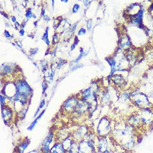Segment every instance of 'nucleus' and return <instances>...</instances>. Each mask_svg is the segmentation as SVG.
<instances>
[{
    "mask_svg": "<svg viewBox=\"0 0 153 153\" xmlns=\"http://www.w3.org/2000/svg\"><path fill=\"white\" fill-rule=\"evenodd\" d=\"M75 44H74V45H72V46H71V50H74V49H75Z\"/></svg>",
    "mask_w": 153,
    "mask_h": 153,
    "instance_id": "38",
    "label": "nucleus"
},
{
    "mask_svg": "<svg viewBox=\"0 0 153 153\" xmlns=\"http://www.w3.org/2000/svg\"><path fill=\"white\" fill-rule=\"evenodd\" d=\"M26 17L29 19V18H30L32 16V13L31 12V11L30 10H28L27 11V12H26Z\"/></svg>",
    "mask_w": 153,
    "mask_h": 153,
    "instance_id": "24",
    "label": "nucleus"
},
{
    "mask_svg": "<svg viewBox=\"0 0 153 153\" xmlns=\"http://www.w3.org/2000/svg\"><path fill=\"white\" fill-rule=\"evenodd\" d=\"M86 33V30L85 29H83V28H81L79 31V32H78V35H83L85 34V33Z\"/></svg>",
    "mask_w": 153,
    "mask_h": 153,
    "instance_id": "26",
    "label": "nucleus"
},
{
    "mask_svg": "<svg viewBox=\"0 0 153 153\" xmlns=\"http://www.w3.org/2000/svg\"><path fill=\"white\" fill-rule=\"evenodd\" d=\"M90 104L88 101L85 100H81V101L78 103L77 106L75 110V113L77 114H83L85 113L90 110Z\"/></svg>",
    "mask_w": 153,
    "mask_h": 153,
    "instance_id": "8",
    "label": "nucleus"
},
{
    "mask_svg": "<svg viewBox=\"0 0 153 153\" xmlns=\"http://www.w3.org/2000/svg\"><path fill=\"white\" fill-rule=\"evenodd\" d=\"M66 153H79V149H78V143L75 142L71 148L68 151H67Z\"/></svg>",
    "mask_w": 153,
    "mask_h": 153,
    "instance_id": "16",
    "label": "nucleus"
},
{
    "mask_svg": "<svg viewBox=\"0 0 153 153\" xmlns=\"http://www.w3.org/2000/svg\"><path fill=\"white\" fill-rule=\"evenodd\" d=\"M81 67H82V65H80V64H77V65H76L75 66L73 67V68H72L71 69V71H74L75 70H76L78 68H81Z\"/></svg>",
    "mask_w": 153,
    "mask_h": 153,
    "instance_id": "28",
    "label": "nucleus"
},
{
    "mask_svg": "<svg viewBox=\"0 0 153 153\" xmlns=\"http://www.w3.org/2000/svg\"><path fill=\"white\" fill-rule=\"evenodd\" d=\"M92 21L91 19H89L87 21V28L88 30H90L91 29V26H92Z\"/></svg>",
    "mask_w": 153,
    "mask_h": 153,
    "instance_id": "23",
    "label": "nucleus"
},
{
    "mask_svg": "<svg viewBox=\"0 0 153 153\" xmlns=\"http://www.w3.org/2000/svg\"><path fill=\"white\" fill-rule=\"evenodd\" d=\"M152 80H153V76H152Z\"/></svg>",
    "mask_w": 153,
    "mask_h": 153,
    "instance_id": "41",
    "label": "nucleus"
},
{
    "mask_svg": "<svg viewBox=\"0 0 153 153\" xmlns=\"http://www.w3.org/2000/svg\"><path fill=\"white\" fill-rule=\"evenodd\" d=\"M113 80H114V81L118 85L121 84V83L123 82V79H122V77L118 75H114V76H113Z\"/></svg>",
    "mask_w": 153,
    "mask_h": 153,
    "instance_id": "18",
    "label": "nucleus"
},
{
    "mask_svg": "<svg viewBox=\"0 0 153 153\" xmlns=\"http://www.w3.org/2000/svg\"><path fill=\"white\" fill-rule=\"evenodd\" d=\"M79 153H94L95 152L94 141L83 139L78 143Z\"/></svg>",
    "mask_w": 153,
    "mask_h": 153,
    "instance_id": "1",
    "label": "nucleus"
},
{
    "mask_svg": "<svg viewBox=\"0 0 153 153\" xmlns=\"http://www.w3.org/2000/svg\"><path fill=\"white\" fill-rule=\"evenodd\" d=\"M82 53H81V54L80 55V56H79V57H78V58H77V59H76V61H75V62H77V61H79V60L80 59V58H81V57H82Z\"/></svg>",
    "mask_w": 153,
    "mask_h": 153,
    "instance_id": "35",
    "label": "nucleus"
},
{
    "mask_svg": "<svg viewBox=\"0 0 153 153\" xmlns=\"http://www.w3.org/2000/svg\"><path fill=\"white\" fill-rule=\"evenodd\" d=\"M15 26L16 27H18L19 26V24L18 23V22H16V23H15Z\"/></svg>",
    "mask_w": 153,
    "mask_h": 153,
    "instance_id": "37",
    "label": "nucleus"
},
{
    "mask_svg": "<svg viewBox=\"0 0 153 153\" xmlns=\"http://www.w3.org/2000/svg\"><path fill=\"white\" fill-rule=\"evenodd\" d=\"M150 8H151V11H153V4L151 5V7H150Z\"/></svg>",
    "mask_w": 153,
    "mask_h": 153,
    "instance_id": "39",
    "label": "nucleus"
},
{
    "mask_svg": "<svg viewBox=\"0 0 153 153\" xmlns=\"http://www.w3.org/2000/svg\"><path fill=\"white\" fill-rule=\"evenodd\" d=\"M16 94L24 95L26 97L29 96L31 92V89L30 88L29 85L26 82H19L16 85Z\"/></svg>",
    "mask_w": 153,
    "mask_h": 153,
    "instance_id": "4",
    "label": "nucleus"
},
{
    "mask_svg": "<svg viewBox=\"0 0 153 153\" xmlns=\"http://www.w3.org/2000/svg\"><path fill=\"white\" fill-rule=\"evenodd\" d=\"M99 151L102 153H106L108 152V143L104 137L100 138L97 143Z\"/></svg>",
    "mask_w": 153,
    "mask_h": 153,
    "instance_id": "10",
    "label": "nucleus"
},
{
    "mask_svg": "<svg viewBox=\"0 0 153 153\" xmlns=\"http://www.w3.org/2000/svg\"><path fill=\"white\" fill-rule=\"evenodd\" d=\"M80 8V6L78 4H75L73 8H72V12H73L74 13H76L78 10H79Z\"/></svg>",
    "mask_w": 153,
    "mask_h": 153,
    "instance_id": "22",
    "label": "nucleus"
},
{
    "mask_svg": "<svg viewBox=\"0 0 153 153\" xmlns=\"http://www.w3.org/2000/svg\"><path fill=\"white\" fill-rule=\"evenodd\" d=\"M83 3H84V4L85 5V6H88L90 4V1H83Z\"/></svg>",
    "mask_w": 153,
    "mask_h": 153,
    "instance_id": "34",
    "label": "nucleus"
},
{
    "mask_svg": "<svg viewBox=\"0 0 153 153\" xmlns=\"http://www.w3.org/2000/svg\"><path fill=\"white\" fill-rule=\"evenodd\" d=\"M94 153H102V152H100V151H97V152H95Z\"/></svg>",
    "mask_w": 153,
    "mask_h": 153,
    "instance_id": "40",
    "label": "nucleus"
},
{
    "mask_svg": "<svg viewBox=\"0 0 153 153\" xmlns=\"http://www.w3.org/2000/svg\"><path fill=\"white\" fill-rule=\"evenodd\" d=\"M4 70L5 71V72H7V73H10V72H11V69L10 68V67L8 66H5V68H4Z\"/></svg>",
    "mask_w": 153,
    "mask_h": 153,
    "instance_id": "27",
    "label": "nucleus"
},
{
    "mask_svg": "<svg viewBox=\"0 0 153 153\" xmlns=\"http://www.w3.org/2000/svg\"><path fill=\"white\" fill-rule=\"evenodd\" d=\"M102 101L104 103H107L109 101V95L108 94H104L102 97Z\"/></svg>",
    "mask_w": 153,
    "mask_h": 153,
    "instance_id": "21",
    "label": "nucleus"
},
{
    "mask_svg": "<svg viewBox=\"0 0 153 153\" xmlns=\"http://www.w3.org/2000/svg\"><path fill=\"white\" fill-rule=\"evenodd\" d=\"M89 134L88 128L86 126H81L78 129L74 131L71 135L73 140L77 143L84 139L86 136Z\"/></svg>",
    "mask_w": 153,
    "mask_h": 153,
    "instance_id": "3",
    "label": "nucleus"
},
{
    "mask_svg": "<svg viewBox=\"0 0 153 153\" xmlns=\"http://www.w3.org/2000/svg\"><path fill=\"white\" fill-rule=\"evenodd\" d=\"M12 21L13 22H16V17H15V16L12 17Z\"/></svg>",
    "mask_w": 153,
    "mask_h": 153,
    "instance_id": "36",
    "label": "nucleus"
},
{
    "mask_svg": "<svg viewBox=\"0 0 153 153\" xmlns=\"http://www.w3.org/2000/svg\"><path fill=\"white\" fill-rule=\"evenodd\" d=\"M92 96H95V95H93V94L91 93V88H89L88 89H86L83 93L82 99L86 100V101H88V100L90 99Z\"/></svg>",
    "mask_w": 153,
    "mask_h": 153,
    "instance_id": "15",
    "label": "nucleus"
},
{
    "mask_svg": "<svg viewBox=\"0 0 153 153\" xmlns=\"http://www.w3.org/2000/svg\"><path fill=\"white\" fill-rule=\"evenodd\" d=\"M141 119L146 124L151 123L153 121V114L146 108L143 110L141 114Z\"/></svg>",
    "mask_w": 153,
    "mask_h": 153,
    "instance_id": "9",
    "label": "nucleus"
},
{
    "mask_svg": "<svg viewBox=\"0 0 153 153\" xmlns=\"http://www.w3.org/2000/svg\"><path fill=\"white\" fill-rule=\"evenodd\" d=\"M49 153H66V151L64 149L61 142L56 141V143L51 147Z\"/></svg>",
    "mask_w": 153,
    "mask_h": 153,
    "instance_id": "11",
    "label": "nucleus"
},
{
    "mask_svg": "<svg viewBox=\"0 0 153 153\" xmlns=\"http://www.w3.org/2000/svg\"><path fill=\"white\" fill-rule=\"evenodd\" d=\"M42 39L43 40H44L45 41V42L47 44L49 45L50 43V42L48 40V29L47 30V31H46V32L45 33V34L43 35L42 38Z\"/></svg>",
    "mask_w": 153,
    "mask_h": 153,
    "instance_id": "20",
    "label": "nucleus"
},
{
    "mask_svg": "<svg viewBox=\"0 0 153 153\" xmlns=\"http://www.w3.org/2000/svg\"><path fill=\"white\" fill-rule=\"evenodd\" d=\"M30 144V141L29 139L27 140H24L23 141L19 144L17 147V150L18 153H24L25 150H26L27 147L29 146Z\"/></svg>",
    "mask_w": 153,
    "mask_h": 153,
    "instance_id": "14",
    "label": "nucleus"
},
{
    "mask_svg": "<svg viewBox=\"0 0 153 153\" xmlns=\"http://www.w3.org/2000/svg\"><path fill=\"white\" fill-rule=\"evenodd\" d=\"M27 153H41V152H40V151H37V150H32V151H31L28 152Z\"/></svg>",
    "mask_w": 153,
    "mask_h": 153,
    "instance_id": "33",
    "label": "nucleus"
},
{
    "mask_svg": "<svg viewBox=\"0 0 153 153\" xmlns=\"http://www.w3.org/2000/svg\"><path fill=\"white\" fill-rule=\"evenodd\" d=\"M54 134L52 132H50L45 139L43 143L41 145V148L40 150L41 153H49L50 151V145L52 143L53 139L54 137Z\"/></svg>",
    "mask_w": 153,
    "mask_h": 153,
    "instance_id": "5",
    "label": "nucleus"
},
{
    "mask_svg": "<svg viewBox=\"0 0 153 153\" xmlns=\"http://www.w3.org/2000/svg\"><path fill=\"white\" fill-rule=\"evenodd\" d=\"M45 110H43V111H42V113L40 115H39L38 117H37V118L35 120L33 121L32 123L30 125V126L27 128V130H30V131H31L33 128H34V127H35V126L36 125V123H37V121L39 119H40V118H41L42 117V116L43 115V114H44V113H45Z\"/></svg>",
    "mask_w": 153,
    "mask_h": 153,
    "instance_id": "17",
    "label": "nucleus"
},
{
    "mask_svg": "<svg viewBox=\"0 0 153 153\" xmlns=\"http://www.w3.org/2000/svg\"><path fill=\"white\" fill-rule=\"evenodd\" d=\"M25 34V31L24 29H21L20 31H19V35L21 36H24Z\"/></svg>",
    "mask_w": 153,
    "mask_h": 153,
    "instance_id": "32",
    "label": "nucleus"
},
{
    "mask_svg": "<svg viewBox=\"0 0 153 153\" xmlns=\"http://www.w3.org/2000/svg\"><path fill=\"white\" fill-rule=\"evenodd\" d=\"M130 121H131L130 122H131L132 124L136 125L139 123V122L140 121V120L138 117H133V118L130 119Z\"/></svg>",
    "mask_w": 153,
    "mask_h": 153,
    "instance_id": "19",
    "label": "nucleus"
},
{
    "mask_svg": "<svg viewBox=\"0 0 153 153\" xmlns=\"http://www.w3.org/2000/svg\"><path fill=\"white\" fill-rule=\"evenodd\" d=\"M79 103V101L74 97H71L68 99L64 102L63 106L65 110L68 113L74 112L75 108Z\"/></svg>",
    "mask_w": 153,
    "mask_h": 153,
    "instance_id": "7",
    "label": "nucleus"
},
{
    "mask_svg": "<svg viewBox=\"0 0 153 153\" xmlns=\"http://www.w3.org/2000/svg\"><path fill=\"white\" fill-rule=\"evenodd\" d=\"M133 96L134 97L136 105H138L139 107L145 109L146 107L149 106V101L145 95L143 94H136L135 95H133Z\"/></svg>",
    "mask_w": 153,
    "mask_h": 153,
    "instance_id": "6",
    "label": "nucleus"
},
{
    "mask_svg": "<svg viewBox=\"0 0 153 153\" xmlns=\"http://www.w3.org/2000/svg\"><path fill=\"white\" fill-rule=\"evenodd\" d=\"M1 104L2 107H4L5 105V98L3 96H1Z\"/></svg>",
    "mask_w": 153,
    "mask_h": 153,
    "instance_id": "25",
    "label": "nucleus"
},
{
    "mask_svg": "<svg viewBox=\"0 0 153 153\" xmlns=\"http://www.w3.org/2000/svg\"><path fill=\"white\" fill-rule=\"evenodd\" d=\"M5 36L6 37H7V38H8V37H10V36H11V35H10V33L8 32L7 31H5Z\"/></svg>",
    "mask_w": 153,
    "mask_h": 153,
    "instance_id": "31",
    "label": "nucleus"
},
{
    "mask_svg": "<svg viewBox=\"0 0 153 153\" xmlns=\"http://www.w3.org/2000/svg\"><path fill=\"white\" fill-rule=\"evenodd\" d=\"M75 142V141L73 140V139L71 137V136H70V137L66 138L63 141L61 142L62 144L63 148L65 150L66 152L67 151H68V150L71 148V146H72V145L74 144Z\"/></svg>",
    "mask_w": 153,
    "mask_h": 153,
    "instance_id": "13",
    "label": "nucleus"
},
{
    "mask_svg": "<svg viewBox=\"0 0 153 153\" xmlns=\"http://www.w3.org/2000/svg\"><path fill=\"white\" fill-rule=\"evenodd\" d=\"M45 100H42V101H41L40 106H39V108H43V106H45Z\"/></svg>",
    "mask_w": 153,
    "mask_h": 153,
    "instance_id": "30",
    "label": "nucleus"
},
{
    "mask_svg": "<svg viewBox=\"0 0 153 153\" xmlns=\"http://www.w3.org/2000/svg\"><path fill=\"white\" fill-rule=\"evenodd\" d=\"M42 88H43V91L44 93V92L45 91V90H46V89H47V84L45 81L43 82V83H42Z\"/></svg>",
    "mask_w": 153,
    "mask_h": 153,
    "instance_id": "29",
    "label": "nucleus"
},
{
    "mask_svg": "<svg viewBox=\"0 0 153 153\" xmlns=\"http://www.w3.org/2000/svg\"><path fill=\"white\" fill-rule=\"evenodd\" d=\"M110 131L111 126L109 121L106 118H102L100 121L97 126V132L99 136L101 137H105L108 135Z\"/></svg>",
    "mask_w": 153,
    "mask_h": 153,
    "instance_id": "2",
    "label": "nucleus"
},
{
    "mask_svg": "<svg viewBox=\"0 0 153 153\" xmlns=\"http://www.w3.org/2000/svg\"><path fill=\"white\" fill-rule=\"evenodd\" d=\"M2 115L5 122H9L12 118V113L9 108L4 107L2 109Z\"/></svg>",
    "mask_w": 153,
    "mask_h": 153,
    "instance_id": "12",
    "label": "nucleus"
}]
</instances>
